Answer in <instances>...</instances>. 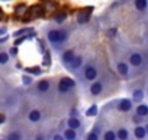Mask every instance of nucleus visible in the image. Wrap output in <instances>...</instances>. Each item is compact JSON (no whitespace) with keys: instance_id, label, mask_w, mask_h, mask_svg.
Segmentation results:
<instances>
[{"instance_id":"26","label":"nucleus","mask_w":148,"mask_h":140,"mask_svg":"<svg viewBox=\"0 0 148 140\" xmlns=\"http://www.w3.org/2000/svg\"><path fill=\"white\" fill-rule=\"evenodd\" d=\"M8 60H9V55H8L6 53H2V54H0V63H2V64L8 63Z\"/></svg>"},{"instance_id":"1","label":"nucleus","mask_w":148,"mask_h":140,"mask_svg":"<svg viewBox=\"0 0 148 140\" xmlns=\"http://www.w3.org/2000/svg\"><path fill=\"white\" fill-rule=\"evenodd\" d=\"M65 38H67V34H65L64 31H57V29H54V31H49V32H48V40H49L52 44H60V42H62Z\"/></svg>"},{"instance_id":"9","label":"nucleus","mask_w":148,"mask_h":140,"mask_svg":"<svg viewBox=\"0 0 148 140\" xmlns=\"http://www.w3.org/2000/svg\"><path fill=\"white\" fill-rule=\"evenodd\" d=\"M136 115L144 118V117H148V105L147 104H139L136 107Z\"/></svg>"},{"instance_id":"29","label":"nucleus","mask_w":148,"mask_h":140,"mask_svg":"<svg viewBox=\"0 0 148 140\" xmlns=\"http://www.w3.org/2000/svg\"><path fill=\"white\" fill-rule=\"evenodd\" d=\"M22 80H23V83H25V85H31V82H32V79H31V78H28V76H25Z\"/></svg>"},{"instance_id":"14","label":"nucleus","mask_w":148,"mask_h":140,"mask_svg":"<svg viewBox=\"0 0 148 140\" xmlns=\"http://www.w3.org/2000/svg\"><path fill=\"white\" fill-rule=\"evenodd\" d=\"M90 19V13L89 12H80L79 16H77V22L82 25V24H87Z\"/></svg>"},{"instance_id":"16","label":"nucleus","mask_w":148,"mask_h":140,"mask_svg":"<svg viewBox=\"0 0 148 140\" xmlns=\"http://www.w3.org/2000/svg\"><path fill=\"white\" fill-rule=\"evenodd\" d=\"M64 137L67 140H77V134H76V130H73V128H67L64 131Z\"/></svg>"},{"instance_id":"22","label":"nucleus","mask_w":148,"mask_h":140,"mask_svg":"<svg viewBox=\"0 0 148 140\" xmlns=\"http://www.w3.org/2000/svg\"><path fill=\"white\" fill-rule=\"evenodd\" d=\"M96 114H97V105H92V107L87 110V112H86L87 117H92V115H96Z\"/></svg>"},{"instance_id":"13","label":"nucleus","mask_w":148,"mask_h":140,"mask_svg":"<svg viewBox=\"0 0 148 140\" xmlns=\"http://www.w3.org/2000/svg\"><path fill=\"white\" fill-rule=\"evenodd\" d=\"M41 112L38 111V110H32L31 112H29V115H28V118H29V121H32V123H38L39 120H41Z\"/></svg>"},{"instance_id":"27","label":"nucleus","mask_w":148,"mask_h":140,"mask_svg":"<svg viewBox=\"0 0 148 140\" xmlns=\"http://www.w3.org/2000/svg\"><path fill=\"white\" fill-rule=\"evenodd\" d=\"M25 10H26V6H25V5H19V6H16V13L21 15V13H23Z\"/></svg>"},{"instance_id":"24","label":"nucleus","mask_w":148,"mask_h":140,"mask_svg":"<svg viewBox=\"0 0 148 140\" xmlns=\"http://www.w3.org/2000/svg\"><path fill=\"white\" fill-rule=\"evenodd\" d=\"M86 140H99V136H97V131H90L86 137Z\"/></svg>"},{"instance_id":"32","label":"nucleus","mask_w":148,"mask_h":140,"mask_svg":"<svg viewBox=\"0 0 148 140\" xmlns=\"http://www.w3.org/2000/svg\"><path fill=\"white\" fill-rule=\"evenodd\" d=\"M144 127H145V130H147V134H148V124H145Z\"/></svg>"},{"instance_id":"20","label":"nucleus","mask_w":148,"mask_h":140,"mask_svg":"<svg viewBox=\"0 0 148 140\" xmlns=\"http://www.w3.org/2000/svg\"><path fill=\"white\" fill-rule=\"evenodd\" d=\"M142 98H144V92H142L141 89L134 91V95H132V99H134V101L139 102V101H142Z\"/></svg>"},{"instance_id":"18","label":"nucleus","mask_w":148,"mask_h":140,"mask_svg":"<svg viewBox=\"0 0 148 140\" xmlns=\"http://www.w3.org/2000/svg\"><path fill=\"white\" fill-rule=\"evenodd\" d=\"M147 5H148V0H135V8L141 12L147 9Z\"/></svg>"},{"instance_id":"31","label":"nucleus","mask_w":148,"mask_h":140,"mask_svg":"<svg viewBox=\"0 0 148 140\" xmlns=\"http://www.w3.org/2000/svg\"><path fill=\"white\" fill-rule=\"evenodd\" d=\"M5 120H6V118H5V115H2V118H0V123L3 124V123H5Z\"/></svg>"},{"instance_id":"33","label":"nucleus","mask_w":148,"mask_h":140,"mask_svg":"<svg viewBox=\"0 0 148 140\" xmlns=\"http://www.w3.org/2000/svg\"><path fill=\"white\" fill-rule=\"evenodd\" d=\"M3 140H8V139H3Z\"/></svg>"},{"instance_id":"8","label":"nucleus","mask_w":148,"mask_h":140,"mask_svg":"<svg viewBox=\"0 0 148 140\" xmlns=\"http://www.w3.org/2000/svg\"><path fill=\"white\" fill-rule=\"evenodd\" d=\"M129 63H131L132 66H135V67L141 66V64H142V55L138 54V53H134V54L129 57Z\"/></svg>"},{"instance_id":"7","label":"nucleus","mask_w":148,"mask_h":140,"mask_svg":"<svg viewBox=\"0 0 148 140\" xmlns=\"http://www.w3.org/2000/svg\"><path fill=\"white\" fill-rule=\"evenodd\" d=\"M103 91V85L102 82H93L92 86H90V94L92 95H100Z\"/></svg>"},{"instance_id":"28","label":"nucleus","mask_w":148,"mask_h":140,"mask_svg":"<svg viewBox=\"0 0 148 140\" xmlns=\"http://www.w3.org/2000/svg\"><path fill=\"white\" fill-rule=\"evenodd\" d=\"M52 140H67L65 137H64V134L61 136V134H55L54 137H52Z\"/></svg>"},{"instance_id":"19","label":"nucleus","mask_w":148,"mask_h":140,"mask_svg":"<svg viewBox=\"0 0 148 140\" xmlns=\"http://www.w3.org/2000/svg\"><path fill=\"white\" fill-rule=\"evenodd\" d=\"M82 63H83V58L82 57H76L73 60V63L70 64V69H73V70H77L80 66H82Z\"/></svg>"},{"instance_id":"34","label":"nucleus","mask_w":148,"mask_h":140,"mask_svg":"<svg viewBox=\"0 0 148 140\" xmlns=\"http://www.w3.org/2000/svg\"><path fill=\"white\" fill-rule=\"evenodd\" d=\"M5 2H8V0H5Z\"/></svg>"},{"instance_id":"21","label":"nucleus","mask_w":148,"mask_h":140,"mask_svg":"<svg viewBox=\"0 0 148 140\" xmlns=\"http://www.w3.org/2000/svg\"><path fill=\"white\" fill-rule=\"evenodd\" d=\"M8 140H22V134L19 131H10L8 136Z\"/></svg>"},{"instance_id":"11","label":"nucleus","mask_w":148,"mask_h":140,"mask_svg":"<svg viewBox=\"0 0 148 140\" xmlns=\"http://www.w3.org/2000/svg\"><path fill=\"white\" fill-rule=\"evenodd\" d=\"M38 91L39 92H48L49 91V88H51V83H49V80H47V79H44V80H39L38 82Z\"/></svg>"},{"instance_id":"5","label":"nucleus","mask_w":148,"mask_h":140,"mask_svg":"<svg viewBox=\"0 0 148 140\" xmlns=\"http://www.w3.org/2000/svg\"><path fill=\"white\" fill-rule=\"evenodd\" d=\"M134 136H135L138 140H142V139H145V136H148V134H147L145 127H142V125H136V127L134 128Z\"/></svg>"},{"instance_id":"6","label":"nucleus","mask_w":148,"mask_h":140,"mask_svg":"<svg viewBox=\"0 0 148 140\" xmlns=\"http://www.w3.org/2000/svg\"><path fill=\"white\" fill-rule=\"evenodd\" d=\"M67 125H68V128L79 130V128L82 127V123H80V120L76 118V117H70V118L67 120Z\"/></svg>"},{"instance_id":"23","label":"nucleus","mask_w":148,"mask_h":140,"mask_svg":"<svg viewBox=\"0 0 148 140\" xmlns=\"http://www.w3.org/2000/svg\"><path fill=\"white\" fill-rule=\"evenodd\" d=\"M65 18H67V15H65L64 12H61V13H58V15L55 16V22H57V24H62V22L65 21Z\"/></svg>"},{"instance_id":"2","label":"nucleus","mask_w":148,"mask_h":140,"mask_svg":"<svg viewBox=\"0 0 148 140\" xmlns=\"http://www.w3.org/2000/svg\"><path fill=\"white\" fill-rule=\"evenodd\" d=\"M74 85H76V82H74L73 79H70V78H62V79L58 82V92L67 94Z\"/></svg>"},{"instance_id":"25","label":"nucleus","mask_w":148,"mask_h":140,"mask_svg":"<svg viewBox=\"0 0 148 140\" xmlns=\"http://www.w3.org/2000/svg\"><path fill=\"white\" fill-rule=\"evenodd\" d=\"M26 72H29V73H35V75H39V73H41V69H39V67H29V69H26Z\"/></svg>"},{"instance_id":"15","label":"nucleus","mask_w":148,"mask_h":140,"mask_svg":"<svg viewBox=\"0 0 148 140\" xmlns=\"http://www.w3.org/2000/svg\"><path fill=\"white\" fill-rule=\"evenodd\" d=\"M116 70L119 72V75H122V76H126V75L129 73V67H128V64H125V63H119V64L116 66Z\"/></svg>"},{"instance_id":"4","label":"nucleus","mask_w":148,"mask_h":140,"mask_svg":"<svg viewBox=\"0 0 148 140\" xmlns=\"http://www.w3.org/2000/svg\"><path fill=\"white\" fill-rule=\"evenodd\" d=\"M118 110L119 111H123V112L131 111L132 110V101L131 99H121L119 101V105H118Z\"/></svg>"},{"instance_id":"12","label":"nucleus","mask_w":148,"mask_h":140,"mask_svg":"<svg viewBox=\"0 0 148 140\" xmlns=\"http://www.w3.org/2000/svg\"><path fill=\"white\" fill-rule=\"evenodd\" d=\"M118 140H129V131L125 127H121L118 131Z\"/></svg>"},{"instance_id":"10","label":"nucleus","mask_w":148,"mask_h":140,"mask_svg":"<svg viewBox=\"0 0 148 140\" xmlns=\"http://www.w3.org/2000/svg\"><path fill=\"white\" fill-rule=\"evenodd\" d=\"M74 58H76V57H74V53H73L71 50H68V51H65V53L62 54V61H64V64H67V66H70Z\"/></svg>"},{"instance_id":"3","label":"nucleus","mask_w":148,"mask_h":140,"mask_svg":"<svg viewBox=\"0 0 148 140\" xmlns=\"http://www.w3.org/2000/svg\"><path fill=\"white\" fill-rule=\"evenodd\" d=\"M84 78H86V80H90V82H93V80L97 78V70H96L95 66H87V67H86V70H84Z\"/></svg>"},{"instance_id":"17","label":"nucleus","mask_w":148,"mask_h":140,"mask_svg":"<svg viewBox=\"0 0 148 140\" xmlns=\"http://www.w3.org/2000/svg\"><path fill=\"white\" fill-rule=\"evenodd\" d=\"M118 139V133H115L113 130H106L103 133V140H116Z\"/></svg>"},{"instance_id":"30","label":"nucleus","mask_w":148,"mask_h":140,"mask_svg":"<svg viewBox=\"0 0 148 140\" xmlns=\"http://www.w3.org/2000/svg\"><path fill=\"white\" fill-rule=\"evenodd\" d=\"M35 140H45V137H44V136H38Z\"/></svg>"}]
</instances>
